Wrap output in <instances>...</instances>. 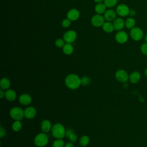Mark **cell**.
Masks as SVG:
<instances>
[{
  "label": "cell",
  "instance_id": "cell-1",
  "mask_svg": "<svg viewBox=\"0 0 147 147\" xmlns=\"http://www.w3.org/2000/svg\"><path fill=\"white\" fill-rule=\"evenodd\" d=\"M65 84L69 89L76 90L82 84L81 79L76 74H69L67 75L65 79Z\"/></svg>",
  "mask_w": 147,
  "mask_h": 147
},
{
  "label": "cell",
  "instance_id": "cell-2",
  "mask_svg": "<svg viewBox=\"0 0 147 147\" xmlns=\"http://www.w3.org/2000/svg\"><path fill=\"white\" fill-rule=\"evenodd\" d=\"M51 130L53 136L57 139H62L65 136L66 131L64 126L60 123L54 125L52 126Z\"/></svg>",
  "mask_w": 147,
  "mask_h": 147
},
{
  "label": "cell",
  "instance_id": "cell-3",
  "mask_svg": "<svg viewBox=\"0 0 147 147\" xmlns=\"http://www.w3.org/2000/svg\"><path fill=\"white\" fill-rule=\"evenodd\" d=\"M48 137L45 134V133H41L37 134L34 140V144L38 147H44L47 145L48 142Z\"/></svg>",
  "mask_w": 147,
  "mask_h": 147
},
{
  "label": "cell",
  "instance_id": "cell-4",
  "mask_svg": "<svg viewBox=\"0 0 147 147\" xmlns=\"http://www.w3.org/2000/svg\"><path fill=\"white\" fill-rule=\"evenodd\" d=\"M10 115L12 119L16 120H21L24 115V111L18 107H13L10 111Z\"/></svg>",
  "mask_w": 147,
  "mask_h": 147
},
{
  "label": "cell",
  "instance_id": "cell-5",
  "mask_svg": "<svg viewBox=\"0 0 147 147\" xmlns=\"http://www.w3.org/2000/svg\"><path fill=\"white\" fill-rule=\"evenodd\" d=\"M130 35L133 40L138 41L142 38L144 36V33L140 28L134 27L131 29Z\"/></svg>",
  "mask_w": 147,
  "mask_h": 147
},
{
  "label": "cell",
  "instance_id": "cell-6",
  "mask_svg": "<svg viewBox=\"0 0 147 147\" xmlns=\"http://www.w3.org/2000/svg\"><path fill=\"white\" fill-rule=\"evenodd\" d=\"M77 38V33L75 30H69L63 34V39L67 43L74 42Z\"/></svg>",
  "mask_w": 147,
  "mask_h": 147
},
{
  "label": "cell",
  "instance_id": "cell-7",
  "mask_svg": "<svg viewBox=\"0 0 147 147\" xmlns=\"http://www.w3.org/2000/svg\"><path fill=\"white\" fill-rule=\"evenodd\" d=\"M105 19L103 16L101 14H96L93 16L91 20V24L95 27H100L102 26L105 22Z\"/></svg>",
  "mask_w": 147,
  "mask_h": 147
},
{
  "label": "cell",
  "instance_id": "cell-8",
  "mask_svg": "<svg viewBox=\"0 0 147 147\" xmlns=\"http://www.w3.org/2000/svg\"><path fill=\"white\" fill-rule=\"evenodd\" d=\"M115 11L118 15L121 17H125L129 14L130 9L129 7L125 4L121 3L118 5Z\"/></svg>",
  "mask_w": 147,
  "mask_h": 147
},
{
  "label": "cell",
  "instance_id": "cell-9",
  "mask_svg": "<svg viewBox=\"0 0 147 147\" xmlns=\"http://www.w3.org/2000/svg\"><path fill=\"white\" fill-rule=\"evenodd\" d=\"M115 76L117 80H118L120 82H122V83L126 82L129 78V76L127 72L123 69L118 70L115 72Z\"/></svg>",
  "mask_w": 147,
  "mask_h": 147
},
{
  "label": "cell",
  "instance_id": "cell-10",
  "mask_svg": "<svg viewBox=\"0 0 147 147\" xmlns=\"http://www.w3.org/2000/svg\"><path fill=\"white\" fill-rule=\"evenodd\" d=\"M115 39L117 42L119 44H124L127 41L128 36L125 31L119 30L116 33Z\"/></svg>",
  "mask_w": 147,
  "mask_h": 147
},
{
  "label": "cell",
  "instance_id": "cell-11",
  "mask_svg": "<svg viewBox=\"0 0 147 147\" xmlns=\"http://www.w3.org/2000/svg\"><path fill=\"white\" fill-rule=\"evenodd\" d=\"M117 13L113 9L106 10L104 13V18L106 21L109 22L114 21L116 18Z\"/></svg>",
  "mask_w": 147,
  "mask_h": 147
},
{
  "label": "cell",
  "instance_id": "cell-12",
  "mask_svg": "<svg viewBox=\"0 0 147 147\" xmlns=\"http://www.w3.org/2000/svg\"><path fill=\"white\" fill-rule=\"evenodd\" d=\"M79 16L80 12L76 9H71L68 11L67 14V18L71 20V21H76L79 18Z\"/></svg>",
  "mask_w": 147,
  "mask_h": 147
},
{
  "label": "cell",
  "instance_id": "cell-13",
  "mask_svg": "<svg viewBox=\"0 0 147 147\" xmlns=\"http://www.w3.org/2000/svg\"><path fill=\"white\" fill-rule=\"evenodd\" d=\"M114 29L116 30H121L125 26V21L121 18H117L113 22Z\"/></svg>",
  "mask_w": 147,
  "mask_h": 147
},
{
  "label": "cell",
  "instance_id": "cell-14",
  "mask_svg": "<svg viewBox=\"0 0 147 147\" xmlns=\"http://www.w3.org/2000/svg\"><path fill=\"white\" fill-rule=\"evenodd\" d=\"M36 110L33 107H29L24 110V115L28 119L33 118L36 115Z\"/></svg>",
  "mask_w": 147,
  "mask_h": 147
},
{
  "label": "cell",
  "instance_id": "cell-15",
  "mask_svg": "<svg viewBox=\"0 0 147 147\" xmlns=\"http://www.w3.org/2000/svg\"><path fill=\"white\" fill-rule=\"evenodd\" d=\"M19 102L23 105H28L32 102V97L27 94H22L19 97Z\"/></svg>",
  "mask_w": 147,
  "mask_h": 147
},
{
  "label": "cell",
  "instance_id": "cell-16",
  "mask_svg": "<svg viewBox=\"0 0 147 147\" xmlns=\"http://www.w3.org/2000/svg\"><path fill=\"white\" fill-rule=\"evenodd\" d=\"M52 125L51 122L49 120L45 119L42 121L41 124V130L44 133H48L49 132L51 129H52Z\"/></svg>",
  "mask_w": 147,
  "mask_h": 147
},
{
  "label": "cell",
  "instance_id": "cell-17",
  "mask_svg": "<svg viewBox=\"0 0 147 147\" xmlns=\"http://www.w3.org/2000/svg\"><path fill=\"white\" fill-rule=\"evenodd\" d=\"M141 79V74L138 71H134L129 75V80L131 83H137Z\"/></svg>",
  "mask_w": 147,
  "mask_h": 147
},
{
  "label": "cell",
  "instance_id": "cell-18",
  "mask_svg": "<svg viewBox=\"0 0 147 147\" xmlns=\"http://www.w3.org/2000/svg\"><path fill=\"white\" fill-rule=\"evenodd\" d=\"M5 97L7 100L13 101L16 99L17 94L14 90L9 89L7 90L5 92Z\"/></svg>",
  "mask_w": 147,
  "mask_h": 147
},
{
  "label": "cell",
  "instance_id": "cell-19",
  "mask_svg": "<svg viewBox=\"0 0 147 147\" xmlns=\"http://www.w3.org/2000/svg\"><path fill=\"white\" fill-rule=\"evenodd\" d=\"M102 29L105 32L108 33H112L114 31V30H115L113 24L111 22L109 21H106L104 23V24L102 26Z\"/></svg>",
  "mask_w": 147,
  "mask_h": 147
},
{
  "label": "cell",
  "instance_id": "cell-20",
  "mask_svg": "<svg viewBox=\"0 0 147 147\" xmlns=\"http://www.w3.org/2000/svg\"><path fill=\"white\" fill-rule=\"evenodd\" d=\"M95 12L98 14H104L105 12L106 11V6L105 5V3H97L95 6Z\"/></svg>",
  "mask_w": 147,
  "mask_h": 147
},
{
  "label": "cell",
  "instance_id": "cell-21",
  "mask_svg": "<svg viewBox=\"0 0 147 147\" xmlns=\"http://www.w3.org/2000/svg\"><path fill=\"white\" fill-rule=\"evenodd\" d=\"M62 48H63V53L65 55H71L74 52L73 46L70 43L65 44Z\"/></svg>",
  "mask_w": 147,
  "mask_h": 147
},
{
  "label": "cell",
  "instance_id": "cell-22",
  "mask_svg": "<svg viewBox=\"0 0 147 147\" xmlns=\"http://www.w3.org/2000/svg\"><path fill=\"white\" fill-rule=\"evenodd\" d=\"M10 86V82L9 79L3 78L1 80L0 87L2 90H8Z\"/></svg>",
  "mask_w": 147,
  "mask_h": 147
},
{
  "label": "cell",
  "instance_id": "cell-23",
  "mask_svg": "<svg viewBox=\"0 0 147 147\" xmlns=\"http://www.w3.org/2000/svg\"><path fill=\"white\" fill-rule=\"evenodd\" d=\"M125 24L126 28L131 29L132 28L135 27L136 21L133 18L130 17L126 20V21H125Z\"/></svg>",
  "mask_w": 147,
  "mask_h": 147
},
{
  "label": "cell",
  "instance_id": "cell-24",
  "mask_svg": "<svg viewBox=\"0 0 147 147\" xmlns=\"http://www.w3.org/2000/svg\"><path fill=\"white\" fill-rule=\"evenodd\" d=\"M11 127H12V129L13 131H20L21 128H22V123L19 120H16L15 121L13 124H12V126H11Z\"/></svg>",
  "mask_w": 147,
  "mask_h": 147
},
{
  "label": "cell",
  "instance_id": "cell-25",
  "mask_svg": "<svg viewBox=\"0 0 147 147\" xmlns=\"http://www.w3.org/2000/svg\"><path fill=\"white\" fill-rule=\"evenodd\" d=\"M90 142V138L87 136H83L80 137L79 140L80 145L82 146H86Z\"/></svg>",
  "mask_w": 147,
  "mask_h": 147
},
{
  "label": "cell",
  "instance_id": "cell-26",
  "mask_svg": "<svg viewBox=\"0 0 147 147\" xmlns=\"http://www.w3.org/2000/svg\"><path fill=\"white\" fill-rule=\"evenodd\" d=\"M104 3L107 7H114L118 2V0H104Z\"/></svg>",
  "mask_w": 147,
  "mask_h": 147
},
{
  "label": "cell",
  "instance_id": "cell-27",
  "mask_svg": "<svg viewBox=\"0 0 147 147\" xmlns=\"http://www.w3.org/2000/svg\"><path fill=\"white\" fill-rule=\"evenodd\" d=\"M53 147H64V142L62 139H57L53 143Z\"/></svg>",
  "mask_w": 147,
  "mask_h": 147
},
{
  "label": "cell",
  "instance_id": "cell-28",
  "mask_svg": "<svg viewBox=\"0 0 147 147\" xmlns=\"http://www.w3.org/2000/svg\"><path fill=\"white\" fill-rule=\"evenodd\" d=\"M65 41L62 38H57L55 41V45L58 48H63L64 45Z\"/></svg>",
  "mask_w": 147,
  "mask_h": 147
},
{
  "label": "cell",
  "instance_id": "cell-29",
  "mask_svg": "<svg viewBox=\"0 0 147 147\" xmlns=\"http://www.w3.org/2000/svg\"><path fill=\"white\" fill-rule=\"evenodd\" d=\"M91 83V80L87 76H83L81 78V84L83 86H87L89 85Z\"/></svg>",
  "mask_w": 147,
  "mask_h": 147
},
{
  "label": "cell",
  "instance_id": "cell-30",
  "mask_svg": "<svg viewBox=\"0 0 147 147\" xmlns=\"http://www.w3.org/2000/svg\"><path fill=\"white\" fill-rule=\"evenodd\" d=\"M71 21L68 18H65V19L63 20L61 22L62 26L63 28H68L71 25Z\"/></svg>",
  "mask_w": 147,
  "mask_h": 147
},
{
  "label": "cell",
  "instance_id": "cell-31",
  "mask_svg": "<svg viewBox=\"0 0 147 147\" xmlns=\"http://www.w3.org/2000/svg\"><path fill=\"white\" fill-rule=\"evenodd\" d=\"M140 49H141V52L147 56V42H145V43H144L141 45V48H140Z\"/></svg>",
  "mask_w": 147,
  "mask_h": 147
},
{
  "label": "cell",
  "instance_id": "cell-32",
  "mask_svg": "<svg viewBox=\"0 0 147 147\" xmlns=\"http://www.w3.org/2000/svg\"><path fill=\"white\" fill-rule=\"evenodd\" d=\"M68 138H69L70 141L72 142H74L76 141V140H77V139H78L77 136H76L74 133L73 134H72Z\"/></svg>",
  "mask_w": 147,
  "mask_h": 147
},
{
  "label": "cell",
  "instance_id": "cell-33",
  "mask_svg": "<svg viewBox=\"0 0 147 147\" xmlns=\"http://www.w3.org/2000/svg\"><path fill=\"white\" fill-rule=\"evenodd\" d=\"M6 134V130L5 129H3V127H1L0 128V137L1 138H3Z\"/></svg>",
  "mask_w": 147,
  "mask_h": 147
},
{
  "label": "cell",
  "instance_id": "cell-34",
  "mask_svg": "<svg viewBox=\"0 0 147 147\" xmlns=\"http://www.w3.org/2000/svg\"><path fill=\"white\" fill-rule=\"evenodd\" d=\"M74 132V131H73V130H72L71 129H68L67 131H66V132H65V136L67 137H69L72 134H73Z\"/></svg>",
  "mask_w": 147,
  "mask_h": 147
},
{
  "label": "cell",
  "instance_id": "cell-35",
  "mask_svg": "<svg viewBox=\"0 0 147 147\" xmlns=\"http://www.w3.org/2000/svg\"><path fill=\"white\" fill-rule=\"evenodd\" d=\"M136 11H135L134 10H133V9H131V10H130V11H129V15H130V16L133 17V16H134L136 15Z\"/></svg>",
  "mask_w": 147,
  "mask_h": 147
},
{
  "label": "cell",
  "instance_id": "cell-36",
  "mask_svg": "<svg viewBox=\"0 0 147 147\" xmlns=\"http://www.w3.org/2000/svg\"><path fill=\"white\" fill-rule=\"evenodd\" d=\"M64 147H74V146L72 142H69L64 145Z\"/></svg>",
  "mask_w": 147,
  "mask_h": 147
},
{
  "label": "cell",
  "instance_id": "cell-37",
  "mask_svg": "<svg viewBox=\"0 0 147 147\" xmlns=\"http://www.w3.org/2000/svg\"><path fill=\"white\" fill-rule=\"evenodd\" d=\"M3 96H5V92L2 91V89L0 90V97L1 98H2Z\"/></svg>",
  "mask_w": 147,
  "mask_h": 147
},
{
  "label": "cell",
  "instance_id": "cell-38",
  "mask_svg": "<svg viewBox=\"0 0 147 147\" xmlns=\"http://www.w3.org/2000/svg\"><path fill=\"white\" fill-rule=\"evenodd\" d=\"M94 1L97 3H102V2L104 1V0H94Z\"/></svg>",
  "mask_w": 147,
  "mask_h": 147
},
{
  "label": "cell",
  "instance_id": "cell-39",
  "mask_svg": "<svg viewBox=\"0 0 147 147\" xmlns=\"http://www.w3.org/2000/svg\"><path fill=\"white\" fill-rule=\"evenodd\" d=\"M145 75L147 76V68L145 69Z\"/></svg>",
  "mask_w": 147,
  "mask_h": 147
},
{
  "label": "cell",
  "instance_id": "cell-40",
  "mask_svg": "<svg viewBox=\"0 0 147 147\" xmlns=\"http://www.w3.org/2000/svg\"><path fill=\"white\" fill-rule=\"evenodd\" d=\"M145 40L146 42H147V34H146V36H145Z\"/></svg>",
  "mask_w": 147,
  "mask_h": 147
},
{
  "label": "cell",
  "instance_id": "cell-41",
  "mask_svg": "<svg viewBox=\"0 0 147 147\" xmlns=\"http://www.w3.org/2000/svg\"><path fill=\"white\" fill-rule=\"evenodd\" d=\"M82 147H86V146H82Z\"/></svg>",
  "mask_w": 147,
  "mask_h": 147
}]
</instances>
